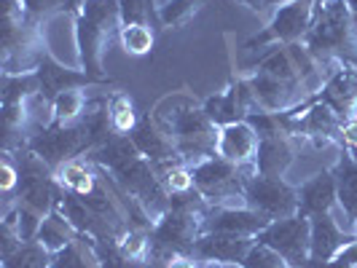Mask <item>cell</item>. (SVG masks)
Segmentation results:
<instances>
[{"mask_svg":"<svg viewBox=\"0 0 357 268\" xmlns=\"http://www.w3.org/2000/svg\"><path fill=\"white\" fill-rule=\"evenodd\" d=\"M121 22V6L119 0H89L81 8L78 17V46L84 68L94 81H102L100 56L105 52V43L116 33V24Z\"/></svg>","mask_w":357,"mask_h":268,"instance_id":"1","label":"cell"},{"mask_svg":"<svg viewBox=\"0 0 357 268\" xmlns=\"http://www.w3.org/2000/svg\"><path fill=\"white\" fill-rule=\"evenodd\" d=\"M261 244L277 250L290 266H306L309 263V244H312V226L304 212L285 220H274L266 231L258 236Z\"/></svg>","mask_w":357,"mask_h":268,"instance_id":"2","label":"cell"},{"mask_svg":"<svg viewBox=\"0 0 357 268\" xmlns=\"http://www.w3.org/2000/svg\"><path fill=\"white\" fill-rule=\"evenodd\" d=\"M248 204L255 212L266 214L268 220H285L301 214V198L280 178L255 175L248 180Z\"/></svg>","mask_w":357,"mask_h":268,"instance_id":"3","label":"cell"},{"mask_svg":"<svg viewBox=\"0 0 357 268\" xmlns=\"http://www.w3.org/2000/svg\"><path fill=\"white\" fill-rule=\"evenodd\" d=\"M258 148H261V137L250 121H236V124L223 126L218 134V156L231 161L236 166H245L250 172H258V166H255Z\"/></svg>","mask_w":357,"mask_h":268,"instance_id":"4","label":"cell"},{"mask_svg":"<svg viewBox=\"0 0 357 268\" xmlns=\"http://www.w3.org/2000/svg\"><path fill=\"white\" fill-rule=\"evenodd\" d=\"M309 226H312V244H309V263H328V260H336L347 244L355 242V236H344L341 226L336 220H331V214H312L309 217Z\"/></svg>","mask_w":357,"mask_h":268,"instance_id":"5","label":"cell"},{"mask_svg":"<svg viewBox=\"0 0 357 268\" xmlns=\"http://www.w3.org/2000/svg\"><path fill=\"white\" fill-rule=\"evenodd\" d=\"M312 3L314 0H293L287 6H280V11L274 14L268 30L261 38H255L250 46L266 43V40H296L309 30L312 22Z\"/></svg>","mask_w":357,"mask_h":268,"instance_id":"6","label":"cell"},{"mask_svg":"<svg viewBox=\"0 0 357 268\" xmlns=\"http://www.w3.org/2000/svg\"><path fill=\"white\" fill-rule=\"evenodd\" d=\"M132 143L137 145V150L153 164H175V159H180L175 137L151 116L135 126Z\"/></svg>","mask_w":357,"mask_h":268,"instance_id":"7","label":"cell"},{"mask_svg":"<svg viewBox=\"0 0 357 268\" xmlns=\"http://www.w3.org/2000/svg\"><path fill=\"white\" fill-rule=\"evenodd\" d=\"M255 247L250 236H239V233H215L210 231V236L199 239L194 244V252L204 260H215V263H245V258L250 255V250Z\"/></svg>","mask_w":357,"mask_h":268,"instance_id":"8","label":"cell"},{"mask_svg":"<svg viewBox=\"0 0 357 268\" xmlns=\"http://www.w3.org/2000/svg\"><path fill=\"white\" fill-rule=\"evenodd\" d=\"M290 161H293V143H290V132L285 129V124L277 126L274 132L261 134V148H258V156H255L258 175L282 178Z\"/></svg>","mask_w":357,"mask_h":268,"instance_id":"9","label":"cell"},{"mask_svg":"<svg viewBox=\"0 0 357 268\" xmlns=\"http://www.w3.org/2000/svg\"><path fill=\"white\" fill-rule=\"evenodd\" d=\"M271 226L266 214L255 212V210H245V207H236V210H215L207 214L204 220V228L215 233H239V236H250V233H261Z\"/></svg>","mask_w":357,"mask_h":268,"instance_id":"10","label":"cell"},{"mask_svg":"<svg viewBox=\"0 0 357 268\" xmlns=\"http://www.w3.org/2000/svg\"><path fill=\"white\" fill-rule=\"evenodd\" d=\"M322 100L341 118H352L357 113V70H336L322 86Z\"/></svg>","mask_w":357,"mask_h":268,"instance_id":"11","label":"cell"},{"mask_svg":"<svg viewBox=\"0 0 357 268\" xmlns=\"http://www.w3.org/2000/svg\"><path fill=\"white\" fill-rule=\"evenodd\" d=\"M38 81H40V89H43V97H56L62 91L75 89L78 84H91L89 72H75V70H65L62 65H56L52 56H46L40 62V70H38Z\"/></svg>","mask_w":357,"mask_h":268,"instance_id":"12","label":"cell"},{"mask_svg":"<svg viewBox=\"0 0 357 268\" xmlns=\"http://www.w3.org/2000/svg\"><path fill=\"white\" fill-rule=\"evenodd\" d=\"M336 188L339 182L333 175H317L314 180H309L304 188H301V212H312V214H322V212H331V207L336 204Z\"/></svg>","mask_w":357,"mask_h":268,"instance_id":"13","label":"cell"},{"mask_svg":"<svg viewBox=\"0 0 357 268\" xmlns=\"http://www.w3.org/2000/svg\"><path fill=\"white\" fill-rule=\"evenodd\" d=\"M73 228L75 226H73L68 217L62 220L59 214H49V217H43V223L38 228V242L49 252L68 250L73 244Z\"/></svg>","mask_w":357,"mask_h":268,"instance_id":"14","label":"cell"},{"mask_svg":"<svg viewBox=\"0 0 357 268\" xmlns=\"http://www.w3.org/2000/svg\"><path fill=\"white\" fill-rule=\"evenodd\" d=\"M6 268H52V252L40 242H24L14 255L6 258Z\"/></svg>","mask_w":357,"mask_h":268,"instance_id":"15","label":"cell"},{"mask_svg":"<svg viewBox=\"0 0 357 268\" xmlns=\"http://www.w3.org/2000/svg\"><path fill=\"white\" fill-rule=\"evenodd\" d=\"M52 113L56 124H70L81 113H86V97L78 89H68L52 100Z\"/></svg>","mask_w":357,"mask_h":268,"instance_id":"16","label":"cell"},{"mask_svg":"<svg viewBox=\"0 0 357 268\" xmlns=\"http://www.w3.org/2000/svg\"><path fill=\"white\" fill-rule=\"evenodd\" d=\"M202 6H204V0H167L159 8L161 24L180 27V24H185L188 19L194 17Z\"/></svg>","mask_w":357,"mask_h":268,"instance_id":"17","label":"cell"},{"mask_svg":"<svg viewBox=\"0 0 357 268\" xmlns=\"http://www.w3.org/2000/svg\"><path fill=\"white\" fill-rule=\"evenodd\" d=\"M119 6H121V22L124 24H143V27H148L156 19L161 22L159 11L153 8V0H119Z\"/></svg>","mask_w":357,"mask_h":268,"instance_id":"18","label":"cell"},{"mask_svg":"<svg viewBox=\"0 0 357 268\" xmlns=\"http://www.w3.org/2000/svg\"><path fill=\"white\" fill-rule=\"evenodd\" d=\"M339 194L341 204L349 214H357V161H344L339 172Z\"/></svg>","mask_w":357,"mask_h":268,"instance_id":"19","label":"cell"},{"mask_svg":"<svg viewBox=\"0 0 357 268\" xmlns=\"http://www.w3.org/2000/svg\"><path fill=\"white\" fill-rule=\"evenodd\" d=\"M110 126L116 129V132H135V126H137V116H135V107H132V100L129 97H116L113 100V105H110Z\"/></svg>","mask_w":357,"mask_h":268,"instance_id":"20","label":"cell"},{"mask_svg":"<svg viewBox=\"0 0 357 268\" xmlns=\"http://www.w3.org/2000/svg\"><path fill=\"white\" fill-rule=\"evenodd\" d=\"M121 43L129 54H148L153 49V33L143 24H124Z\"/></svg>","mask_w":357,"mask_h":268,"instance_id":"21","label":"cell"},{"mask_svg":"<svg viewBox=\"0 0 357 268\" xmlns=\"http://www.w3.org/2000/svg\"><path fill=\"white\" fill-rule=\"evenodd\" d=\"M242 268H293V266H290L277 250H271V247H266V244L258 242V244L250 250V255L245 258Z\"/></svg>","mask_w":357,"mask_h":268,"instance_id":"22","label":"cell"},{"mask_svg":"<svg viewBox=\"0 0 357 268\" xmlns=\"http://www.w3.org/2000/svg\"><path fill=\"white\" fill-rule=\"evenodd\" d=\"M119 247L124 252L129 260H140L145 258V252L151 247V242H148V236L143 231H129L121 236V242H119Z\"/></svg>","mask_w":357,"mask_h":268,"instance_id":"23","label":"cell"},{"mask_svg":"<svg viewBox=\"0 0 357 268\" xmlns=\"http://www.w3.org/2000/svg\"><path fill=\"white\" fill-rule=\"evenodd\" d=\"M65 3H68V0H24L27 14H33V17H49L52 11L62 8Z\"/></svg>","mask_w":357,"mask_h":268,"instance_id":"24","label":"cell"},{"mask_svg":"<svg viewBox=\"0 0 357 268\" xmlns=\"http://www.w3.org/2000/svg\"><path fill=\"white\" fill-rule=\"evenodd\" d=\"M17 169H14V166H11V161L6 159L3 161V169H0V188H3V191H11V188H14V185H17Z\"/></svg>","mask_w":357,"mask_h":268,"instance_id":"25","label":"cell"},{"mask_svg":"<svg viewBox=\"0 0 357 268\" xmlns=\"http://www.w3.org/2000/svg\"><path fill=\"white\" fill-rule=\"evenodd\" d=\"M341 137H344V143L357 148V121H349V124L341 129Z\"/></svg>","mask_w":357,"mask_h":268,"instance_id":"26","label":"cell"},{"mask_svg":"<svg viewBox=\"0 0 357 268\" xmlns=\"http://www.w3.org/2000/svg\"><path fill=\"white\" fill-rule=\"evenodd\" d=\"M167 268H199L194 260H188V258H172L169 263H167Z\"/></svg>","mask_w":357,"mask_h":268,"instance_id":"27","label":"cell"},{"mask_svg":"<svg viewBox=\"0 0 357 268\" xmlns=\"http://www.w3.org/2000/svg\"><path fill=\"white\" fill-rule=\"evenodd\" d=\"M239 3H245V6H250V8H261V6H264V0H239Z\"/></svg>","mask_w":357,"mask_h":268,"instance_id":"28","label":"cell"},{"mask_svg":"<svg viewBox=\"0 0 357 268\" xmlns=\"http://www.w3.org/2000/svg\"><path fill=\"white\" fill-rule=\"evenodd\" d=\"M347 3V8L352 11V17H357V0H344Z\"/></svg>","mask_w":357,"mask_h":268,"instance_id":"29","label":"cell"},{"mask_svg":"<svg viewBox=\"0 0 357 268\" xmlns=\"http://www.w3.org/2000/svg\"><path fill=\"white\" fill-rule=\"evenodd\" d=\"M285 3H293V0H264V6H285Z\"/></svg>","mask_w":357,"mask_h":268,"instance_id":"30","label":"cell"},{"mask_svg":"<svg viewBox=\"0 0 357 268\" xmlns=\"http://www.w3.org/2000/svg\"><path fill=\"white\" fill-rule=\"evenodd\" d=\"M234 263H220V266H215V268H231Z\"/></svg>","mask_w":357,"mask_h":268,"instance_id":"31","label":"cell"},{"mask_svg":"<svg viewBox=\"0 0 357 268\" xmlns=\"http://www.w3.org/2000/svg\"><path fill=\"white\" fill-rule=\"evenodd\" d=\"M355 30H357V24H355Z\"/></svg>","mask_w":357,"mask_h":268,"instance_id":"32","label":"cell"},{"mask_svg":"<svg viewBox=\"0 0 357 268\" xmlns=\"http://www.w3.org/2000/svg\"><path fill=\"white\" fill-rule=\"evenodd\" d=\"M352 268H357V266H352Z\"/></svg>","mask_w":357,"mask_h":268,"instance_id":"33","label":"cell"}]
</instances>
